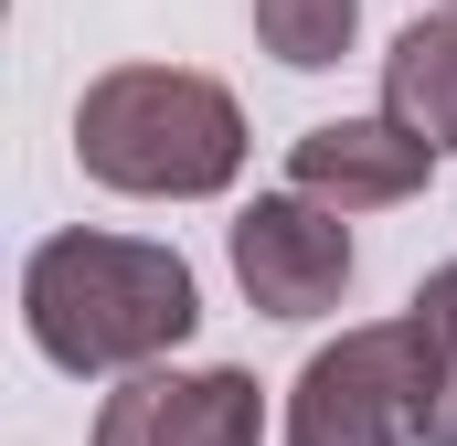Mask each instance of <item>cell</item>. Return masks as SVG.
I'll return each instance as SVG.
<instances>
[{
    "mask_svg": "<svg viewBox=\"0 0 457 446\" xmlns=\"http://www.w3.org/2000/svg\"><path fill=\"white\" fill-rule=\"evenodd\" d=\"M426 170H436V149L426 138H404L394 117H320L298 149H287V192H309L320 213H394V202H415L426 192Z\"/></svg>",
    "mask_w": 457,
    "mask_h": 446,
    "instance_id": "6",
    "label": "cell"
},
{
    "mask_svg": "<svg viewBox=\"0 0 457 446\" xmlns=\"http://www.w3.org/2000/svg\"><path fill=\"white\" fill-rule=\"evenodd\" d=\"M383 117L404 138H426L436 160L457 149V11L394 32V54H383Z\"/></svg>",
    "mask_w": 457,
    "mask_h": 446,
    "instance_id": "7",
    "label": "cell"
},
{
    "mask_svg": "<svg viewBox=\"0 0 457 446\" xmlns=\"http://www.w3.org/2000/svg\"><path fill=\"white\" fill-rule=\"evenodd\" d=\"M404 436H415L404 319H372V330H341L330 351H309L287 393V446H404Z\"/></svg>",
    "mask_w": 457,
    "mask_h": 446,
    "instance_id": "3",
    "label": "cell"
},
{
    "mask_svg": "<svg viewBox=\"0 0 457 446\" xmlns=\"http://www.w3.org/2000/svg\"><path fill=\"white\" fill-rule=\"evenodd\" d=\"M351 32H361V0H255V43L287 64V75H320L341 64Z\"/></svg>",
    "mask_w": 457,
    "mask_h": 446,
    "instance_id": "9",
    "label": "cell"
},
{
    "mask_svg": "<svg viewBox=\"0 0 457 446\" xmlns=\"http://www.w3.org/2000/svg\"><path fill=\"white\" fill-rule=\"evenodd\" d=\"M404 351H415V436L457 446V266H436L404 309Z\"/></svg>",
    "mask_w": 457,
    "mask_h": 446,
    "instance_id": "8",
    "label": "cell"
},
{
    "mask_svg": "<svg viewBox=\"0 0 457 446\" xmlns=\"http://www.w3.org/2000/svg\"><path fill=\"white\" fill-rule=\"evenodd\" d=\"M96 446H266V393L255 372H128L96 415Z\"/></svg>",
    "mask_w": 457,
    "mask_h": 446,
    "instance_id": "5",
    "label": "cell"
},
{
    "mask_svg": "<svg viewBox=\"0 0 457 446\" xmlns=\"http://www.w3.org/2000/svg\"><path fill=\"white\" fill-rule=\"evenodd\" d=\"M75 160L128 202H213L245 170V107L192 64H117L75 107Z\"/></svg>",
    "mask_w": 457,
    "mask_h": 446,
    "instance_id": "2",
    "label": "cell"
},
{
    "mask_svg": "<svg viewBox=\"0 0 457 446\" xmlns=\"http://www.w3.org/2000/svg\"><path fill=\"white\" fill-rule=\"evenodd\" d=\"M203 319V287L170 244L138 234H54L21 266V330L54 372H160Z\"/></svg>",
    "mask_w": 457,
    "mask_h": 446,
    "instance_id": "1",
    "label": "cell"
},
{
    "mask_svg": "<svg viewBox=\"0 0 457 446\" xmlns=\"http://www.w3.org/2000/svg\"><path fill=\"white\" fill-rule=\"evenodd\" d=\"M234 277L266 319H330L351 287V223L320 213L309 192H266L234 213Z\"/></svg>",
    "mask_w": 457,
    "mask_h": 446,
    "instance_id": "4",
    "label": "cell"
}]
</instances>
